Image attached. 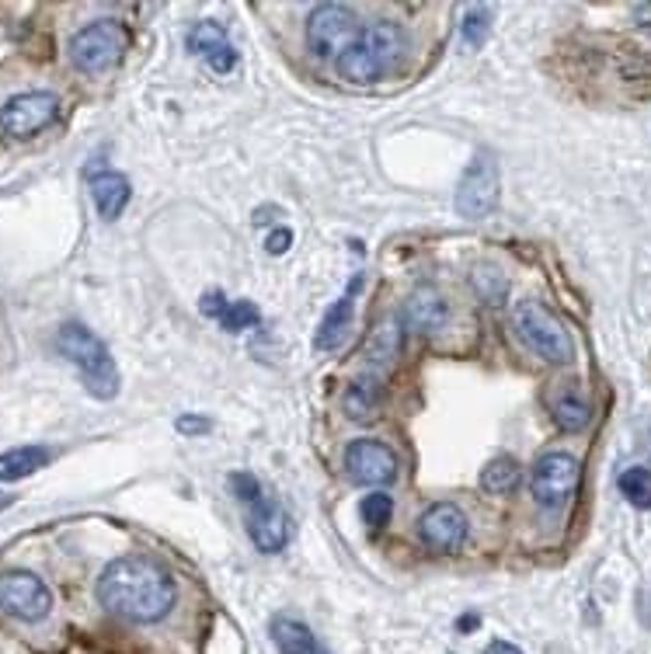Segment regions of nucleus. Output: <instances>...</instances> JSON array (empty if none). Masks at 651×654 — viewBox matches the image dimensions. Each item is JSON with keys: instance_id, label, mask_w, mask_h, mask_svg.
Segmentation results:
<instances>
[{"instance_id": "22", "label": "nucleus", "mask_w": 651, "mask_h": 654, "mask_svg": "<svg viewBox=\"0 0 651 654\" xmlns=\"http://www.w3.org/2000/svg\"><path fill=\"white\" fill-rule=\"evenodd\" d=\"M617 488L634 509H651V470L648 467H627L620 473Z\"/></svg>"}, {"instance_id": "5", "label": "nucleus", "mask_w": 651, "mask_h": 654, "mask_svg": "<svg viewBox=\"0 0 651 654\" xmlns=\"http://www.w3.org/2000/svg\"><path fill=\"white\" fill-rule=\"evenodd\" d=\"M129 46V29L119 18H98L91 25H84L74 39H70V63L80 74H105L112 70L122 59Z\"/></svg>"}, {"instance_id": "7", "label": "nucleus", "mask_w": 651, "mask_h": 654, "mask_svg": "<svg viewBox=\"0 0 651 654\" xmlns=\"http://www.w3.org/2000/svg\"><path fill=\"white\" fill-rule=\"evenodd\" d=\"M359 35V18L345 4H321L307 18V46L321 59H338Z\"/></svg>"}, {"instance_id": "29", "label": "nucleus", "mask_w": 651, "mask_h": 654, "mask_svg": "<svg viewBox=\"0 0 651 654\" xmlns=\"http://www.w3.org/2000/svg\"><path fill=\"white\" fill-rule=\"evenodd\" d=\"M290 244H293V233H290V230H272L269 241H265V248H269L272 254H282Z\"/></svg>"}, {"instance_id": "3", "label": "nucleus", "mask_w": 651, "mask_h": 654, "mask_svg": "<svg viewBox=\"0 0 651 654\" xmlns=\"http://www.w3.org/2000/svg\"><path fill=\"white\" fill-rule=\"evenodd\" d=\"M56 345H59V352L74 362L84 386H88L95 397L108 401V397L119 394L116 359H112V352H108L98 335H91L84 324H63L59 335H56Z\"/></svg>"}, {"instance_id": "15", "label": "nucleus", "mask_w": 651, "mask_h": 654, "mask_svg": "<svg viewBox=\"0 0 651 654\" xmlns=\"http://www.w3.org/2000/svg\"><path fill=\"white\" fill-rule=\"evenodd\" d=\"M446 317H449V303H446V296L436 286L411 290L408 299H404V307H401V324L408 327V331H415V335L440 331V327L446 324Z\"/></svg>"}, {"instance_id": "17", "label": "nucleus", "mask_w": 651, "mask_h": 654, "mask_svg": "<svg viewBox=\"0 0 651 654\" xmlns=\"http://www.w3.org/2000/svg\"><path fill=\"white\" fill-rule=\"evenodd\" d=\"M129 195H133V188L119 171H101L91 178V199L101 220H119L122 209L129 206Z\"/></svg>"}, {"instance_id": "21", "label": "nucleus", "mask_w": 651, "mask_h": 654, "mask_svg": "<svg viewBox=\"0 0 651 654\" xmlns=\"http://www.w3.org/2000/svg\"><path fill=\"white\" fill-rule=\"evenodd\" d=\"M589 418H593V411H589V404H585L578 394H561L554 401V422H557V428L582 432L585 425H589Z\"/></svg>"}, {"instance_id": "24", "label": "nucleus", "mask_w": 651, "mask_h": 654, "mask_svg": "<svg viewBox=\"0 0 651 654\" xmlns=\"http://www.w3.org/2000/svg\"><path fill=\"white\" fill-rule=\"evenodd\" d=\"M359 515H362V522H366L370 530H383L387 522H390V515H394V498L383 494V491L366 494V498L359 501Z\"/></svg>"}, {"instance_id": "8", "label": "nucleus", "mask_w": 651, "mask_h": 654, "mask_svg": "<svg viewBox=\"0 0 651 654\" xmlns=\"http://www.w3.org/2000/svg\"><path fill=\"white\" fill-rule=\"evenodd\" d=\"M0 609L21 623H39L50 617L53 592L32 571H4L0 575Z\"/></svg>"}, {"instance_id": "25", "label": "nucleus", "mask_w": 651, "mask_h": 654, "mask_svg": "<svg viewBox=\"0 0 651 654\" xmlns=\"http://www.w3.org/2000/svg\"><path fill=\"white\" fill-rule=\"evenodd\" d=\"M258 320H262V314H258V307L251 299H234V303H227V310L220 317V327H224V331H230V335H237V331H248V327H254Z\"/></svg>"}, {"instance_id": "11", "label": "nucleus", "mask_w": 651, "mask_h": 654, "mask_svg": "<svg viewBox=\"0 0 651 654\" xmlns=\"http://www.w3.org/2000/svg\"><path fill=\"white\" fill-rule=\"evenodd\" d=\"M470 536V522L464 509H457L453 501H440L428 505L419 519V539L432 554H457Z\"/></svg>"}, {"instance_id": "20", "label": "nucleus", "mask_w": 651, "mask_h": 654, "mask_svg": "<svg viewBox=\"0 0 651 654\" xmlns=\"http://www.w3.org/2000/svg\"><path fill=\"white\" fill-rule=\"evenodd\" d=\"M523 481V467L512 456H495V460L481 470V488L491 494H512Z\"/></svg>"}, {"instance_id": "14", "label": "nucleus", "mask_w": 651, "mask_h": 654, "mask_svg": "<svg viewBox=\"0 0 651 654\" xmlns=\"http://www.w3.org/2000/svg\"><path fill=\"white\" fill-rule=\"evenodd\" d=\"M188 53L199 56L213 74H230L237 67V50L234 42L227 39L224 25H216V21H199L188 39H185Z\"/></svg>"}, {"instance_id": "30", "label": "nucleus", "mask_w": 651, "mask_h": 654, "mask_svg": "<svg viewBox=\"0 0 651 654\" xmlns=\"http://www.w3.org/2000/svg\"><path fill=\"white\" fill-rule=\"evenodd\" d=\"M206 428H209V422H206V418H199V414H185V418H178V432H185V435L206 432Z\"/></svg>"}, {"instance_id": "1", "label": "nucleus", "mask_w": 651, "mask_h": 654, "mask_svg": "<svg viewBox=\"0 0 651 654\" xmlns=\"http://www.w3.org/2000/svg\"><path fill=\"white\" fill-rule=\"evenodd\" d=\"M178 599V585L154 557L129 554L112 560L98 578V602L129 623H158Z\"/></svg>"}, {"instance_id": "6", "label": "nucleus", "mask_w": 651, "mask_h": 654, "mask_svg": "<svg viewBox=\"0 0 651 654\" xmlns=\"http://www.w3.org/2000/svg\"><path fill=\"white\" fill-rule=\"evenodd\" d=\"M578 477H582V467H578V460L572 453H561V449L544 453L530 470L533 501L547 512L564 509L578 491Z\"/></svg>"}, {"instance_id": "4", "label": "nucleus", "mask_w": 651, "mask_h": 654, "mask_svg": "<svg viewBox=\"0 0 651 654\" xmlns=\"http://www.w3.org/2000/svg\"><path fill=\"white\" fill-rule=\"evenodd\" d=\"M512 327H516L519 341H523V345L530 348V352L540 356L544 362L568 366V362L575 359V341H572V335H568V327H564L540 299L516 303Z\"/></svg>"}, {"instance_id": "18", "label": "nucleus", "mask_w": 651, "mask_h": 654, "mask_svg": "<svg viewBox=\"0 0 651 654\" xmlns=\"http://www.w3.org/2000/svg\"><path fill=\"white\" fill-rule=\"evenodd\" d=\"M53 460L50 446H18L0 453V481H21V477H32Z\"/></svg>"}, {"instance_id": "27", "label": "nucleus", "mask_w": 651, "mask_h": 654, "mask_svg": "<svg viewBox=\"0 0 651 654\" xmlns=\"http://www.w3.org/2000/svg\"><path fill=\"white\" fill-rule=\"evenodd\" d=\"M230 491L245 501V505H254L258 498H262L265 491H262V484H258V477H251L248 470H241V473H234L230 477Z\"/></svg>"}, {"instance_id": "23", "label": "nucleus", "mask_w": 651, "mask_h": 654, "mask_svg": "<svg viewBox=\"0 0 651 654\" xmlns=\"http://www.w3.org/2000/svg\"><path fill=\"white\" fill-rule=\"evenodd\" d=\"M474 290L481 293V299L485 303H491V307H498L506 296H509V282H506V275L498 272V269H491V265H477L474 269Z\"/></svg>"}, {"instance_id": "28", "label": "nucleus", "mask_w": 651, "mask_h": 654, "mask_svg": "<svg viewBox=\"0 0 651 654\" xmlns=\"http://www.w3.org/2000/svg\"><path fill=\"white\" fill-rule=\"evenodd\" d=\"M224 310H227V296L216 290V293H206L203 296V314L206 317H213V320H220L224 317Z\"/></svg>"}, {"instance_id": "31", "label": "nucleus", "mask_w": 651, "mask_h": 654, "mask_svg": "<svg viewBox=\"0 0 651 654\" xmlns=\"http://www.w3.org/2000/svg\"><path fill=\"white\" fill-rule=\"evenodd\" d=\"M485 654H523L516 644H509V641H491L488 647H485Z\"/></svg>"}, {"instance_id": "9", "label": "nucleus", "mask_w": 651, "mask_h": 654, "mask_svg": "<svg viewBox=\"0 0 651 654\" xmlns=\"http://www.w3.org/2000/svg\"><path fill=\"white\" fill-rule=\"evenodd\" d=\"M59 116V98L53 91H25L14 95L0 108V129L14 140H32L46 126H53Z\"/></svg>"}, {"instance_id": "26", "label": "nucleus", "mask_w": 651, "mask_h": 654, "mask_svg": "<svg viewBox=\"0 0 651 654\" xmlns=\"http://www.w3.org/2000/svg\"><path fill=\"white\" fill-rule=\"evenodd\" d=\"M491 32V11L488 8H470L464 14V25H460V35L467 46H481V42L488 39Z\"/></svg>"}, {"instance_id": "16", "label": "nucleus", "mask_w": 651, "mask_h": 654, "mask_svg": "<svg viewBox=\"0 0 651 654\" xmlns=\"http://www.w3.org/2000/svg\"><path fill=\"white\" fill-rule=\"evenodd\" d=\"M359 286H362V279H352V286L332 303L328 314H324V320L317 327V338H314V348H321V352H335V348H341V341L349 338V331H352V307H356Z\"/></svg>"}, {"instance_id": "10", "label": "nucleus", "mask_w": 651, "mask_h": 654, "mask_svg": "<svg viewBox=\"0 0 651 654\" xmlns=\"http://www.w3.org/2000/svg\"><path fill=\"white\" fill-rule=\"evenodd\" d=\"M498 206V164L488 154H477L457 185V212L464 220H485Z\"/></svg>"}, {"instance_id": "19", "label": "nucleus", "mask_w": 651, "mask_h": 654, "mask_svg": "<svg viewBox=\"0 0 651 654\" xmlns=\"http://www.w3.org/2000/svg\"><path fill=\"white\" fill-rule=\"evenodd\" d=\"M269 630H272V641H275L279 654H321V644L311 634L307 623L290 620V617H275Z\"/></svg>"}, {"instance_id": "12", "label": "nucleus", "mask_w": 651, "mask_h": 654, "mask_svg": "<svg viewBox=\"0 0 651 654\" xmlns=\"http://www.w3.org/2000/svg\"><path fill=\"white\" fill-rule=\"evenodd\" d=\"M345 470L352 484L383 488L398 477V453L380 439H356L345 449Z\"/></svg>"}, {"instance_id": "2", "label": "nucleus", "mask_w": 651, "mask_h": 654, "mask_svg": "<svg viewBox=\"0 0 651 654\" xmlns=\"http://www.w3.org/2000/svg\"><path fill=\"white\" fill-rule=\"evenodd\" d=\"M408 39L398 21H370L359 35L352 39V46L345 50L335 63L341 80L349 84H377L390 77L404 59Z\"/></svg>"}, {"instance_id": "32", "label": "nucleus", "mask_w": 651, "mask_h": 654, "mask_svg": "<svg viewBox=\"0 0 651 654\" xmlns=\"http://www.w3.org/2000/svg\"><path fill=\"white\" fill-rule=\"evenodd\" d=\"M457 626H460V630H474V626H477V617H467V620H460Z\"/></svg>"}, {"instance_id": "13", "label": "nucleus", "mask_w": 651, "mask_h": 654, "mask_svg": "<svg viewBox=\"0 0 651 654\" xmlns=\"http://www.w3.org/2000/svg\"><path fill=\"white\" fill-rule=\"evenodd\" d=\"M248 533H251V543L262 554H279L282 547L290 543L293 536V519L286 515V509L279 505L272 498H258L254 505H248Z\"/></svg>"}]
</instances>
